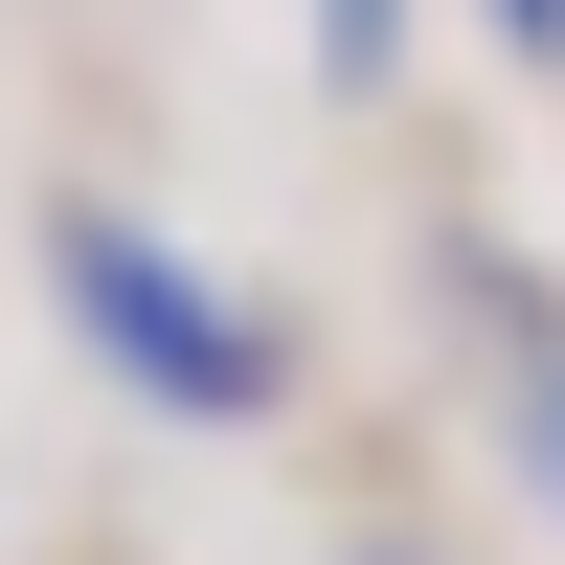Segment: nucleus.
I'll list each match as a JSON object with an SVG mask.
<instances>
[{
    "mask_svg": "<svg viewBox=\"0 0 565 565\" xmlns=\"http://www.w3.org/2000/svg\"><path fill=\"white\" fill-rule=\"evenodd\" d=\"M521 452H543V476H565V385H543V407H521Z\"/></svg>",
    "mask_w": 565,
    "mask_h": 565,
    "instance_id": "nucleus-4",
    "label": "nucleus"
},
{
    "mask_svg": "<svg viewBox=\"0 0 565 565\" xmlns=\"http://www.w3.org/2000/svg\"><path fill=\"white\" fill-rule=\"evenodd\" d=\"M498 23H521V45H543V68H565V0H498Z\"/></svg>",
    "mask_w": 565,
    "mask_h": 565,
    "instance_id": "nucleus-3",
    "label": "nucleus"
},
{
    "mask_svg": "<svg viewBox=\"0 0 565 565\" xmlns=\"http://www.w3.org/2000/svg\"><path fill=\"white\" fill-rule=\"evenodd\" d=\"M45 295H68V340L114 362L136 407H181V430H249L271 407V317L226 295V271H181L136 204H45Z\"/></svg>",
    "mask_w": 565,
    "mask_h": 565,
    "instance_id": "nucleus-1",
    "label": "nucleus"
},
{
    "mask_svg": "<svg viewBox=\"0 0 565 565\" xmlns=\"http://www.w3.org/2000/svg\"><path fill=\"white\" fill-rule=\"evenodd\" d=\"M317 68H340V90H385V68H407V0H317Z\"/></svg>",
    "mask_w": 565,
    "mask_h": 565,
    "instance_id": "nucleus-2",
    "label": "nucleus"
}]
</instances>
